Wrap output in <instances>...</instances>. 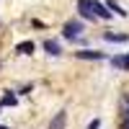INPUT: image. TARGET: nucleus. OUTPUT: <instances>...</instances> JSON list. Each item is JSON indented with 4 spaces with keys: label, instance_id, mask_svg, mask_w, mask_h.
<instances>
[{
    "label": "nucleus",
    "instance_id": "nucleus-1",
    "mask_svg": "<svg viewBox=\"0 0 129 129\" xmlns=\"http://www.w3.org/2000/svg\"><path fill=\"white\" fill-rule=\"evenodd\" d=\"M83 31V21H78V18H72V21H67V23L62 26V34H64V39H75Z\"/></svg>",
    "mask_w": 129,
    "mask_h": 129
},
{
    "label": "nucleus",
    "instance_id": "nucleus-2",
    "mask_svg": "<svg viewBox=\"0 0 129 129\" xmlns=\"http://www.w3.org/2000/svg\"><path fill=\"white\" fill-rule=\"evenodd\" d=\"M78 59H88V62H95V59H103V52H95V49H78L75 52Z\"/></svg>",
    "mask_w": 129,
    "mask_h": 129
},
{
    "label": "nucleus",
    "instance_id": "nucleus-3",
    "mask_svg": "<svg viewBox=\"0 0 129 129\" xmlns=\"http://www.w3.org/2000/svg\"><path fill=\"white\" fill-rule=\"evenodd\" d=\"M64 126H67V111H59L54 119L49 121V126H47V129H64Z\"/></svg>",
    "mask_w": 129,
    "mask_h": 129
},
{
    "label": "nucleus",
    "instance_id": "nucleus-4",
    "mask_svg": "<svg viewBox=\"0 0 129 129\" xmlns=\"http://www.w3.org/2000/svg\"><path fill=\"white\" fill-rule=\"evenodd\" d=\"M16 103H18V95L10 93V90H5L3 98H0V106H3V109H16Z\"/></svg>",
    "mask_w": 129,
    "mask_h": 129
},
{
    "label": "nucleus",
    "instance_id": "nucleus-5",
    "mask_svg": "<svg viewBox=\"0 0 129 129\" xmlns=\"http://www.w3.org/2000/svg\"><path fill=\"white\" fill-rule=\"evenodd\" d=\"M36 49V44H34V41H21V44H16V54H31V52H34Z\"/></svg>",
    "mask_w": 129,
    "mask_h": 129
},
{
    "label": "nucleus",
    "instance_id": "nucleus-6",
    "mask_svg": "<svg viewBox=\"0 0 129 129\" xmlns=\"http://www.w3.org/2000/svg\"><path fill=\"white\" fill-rule=\"evenodd\" d=\"M44 49H47V54H52V57H57L59 52H62V47L57 44L54 39H47V41H44Z\"/></svg>",
    "mask_w": 129,
    "mask_h": 129
},
{
    "label": "nucleus",
    "instance_id": "nucleus-7",
    "mask_svg": "<svg viewBox=\"0 0 129 129\" xmlns=\"http://www.w3.org/2000/svg\"><path fill=\"white\" fill-rule=\"evenodd\" d=\"M106 5H109V10H111V13H119V16H126V10L119 5V3H116V0H106Z\"/></svg>",
    "mask_w": 129,
    "mask_h": 129
},
{
    "label": "nucleus",
    "instance_id": "nucleus-8",
    "mask_svg": "<svg viewBox=\"0 0 129 129\" xmlns=\"http://www.w3.org/2000/svg\"><path fill=\"white\" fill-rule=\"evenodd\" d=\"M129 36L126 34H106V41H119V44H121V41H126Z\"/></svg>",
    "mask_w": 129,
    "mask_h": 129
},
{
    "label": "nucleus",
    "instance_id": "nucleus-9",
    "mask_svg": "<svg viewBox=\"0 0 129 129\" xmlns=\"http://www.w3.org/2000/svg\"><path fill=\"white\" fill-rule=\"evenodd\" d=\"M119 129H129V116H126V114H121V124H119Z\"/></svg>",
    "mask_w": 129,
    "mask_h": 129
},
{
    "label": "nucleus",
    "instance_id": "nucleus-10",
    "mask_svg": "<svg viewBox=\"0 0 129 129\" xmlns=\"http://www.w3.org/2000/svg\"><path fill=\"white\" fill-rule=\"evenodd\" d=\"M98 126H101V119H93V121L88 124V129H98Z\"/></svg>",
    "mask_w": 129,
    "mask_h": 129
},
{
    "label": "nucleus",
    "instance_id": "nucleus-11",
    "mask_svg": "<svg viewBox=\"0 0 129 129\" xmlns=\"http://www.w3.org/2000/svg\"><path fill=\"white\" fill-rule=\"evenodd\" d=\"M121 114L129 116V95H124V111H121Z\"/></svg>",
    "mask_w": 129,
    "mask_h": 129
},
{
    "label": "nucleus",
    "instance_id": "nucleus-12",
    "mask_svg": "<svg viewBox=\"0 0 129 129\" xmlns=\"http://www.w3.org/2000/svg\"><path fill=\"white\" fill-rule=\"evenodd\" d=\"M121 70H129V52H126V57H124V67Z\"/></svg>",
    "mask_w": 129,
    "mask_h": 129
},
{
    "label": "nucleus",
    "instance_id": "nucleus-13",
    "mask_svg": "<svg viewBox=\"0 0 129 129\" xmlns=\"http://www.w3.org/2000/svg\"><path fill=\"white\" fill-rule=\"evenodd\" d=\"M0 129H10V126H3V124H0Z\"/></svg>",
    "mask_w": 129,
    "mask_h": 129
},
{
    "label": "nucleus",
    "instance_id": "nucleus-14",
    "mask_svg": "<svg viewBox=\"0 0 129 129\" xmlns=\"http://www.w3.org/2000/svg\"><path fill=\"white\" fill-rule=\"evenodd\" d=\"M0 111H3V106H0Z\"/></svg>",
    "mask_w": 129,
    "mask_h": 129
}]
</instances>
